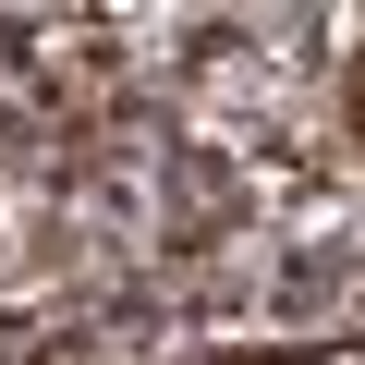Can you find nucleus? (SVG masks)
I'll use <instances>...</instances> for the list:
<instances>
[{"label": "nucleus", "mask_w": 365, "mask_h": 365, "mask_svg": "<svg viewBox=\"0 0 365 365\" xmlns=\"http://www.w3.org/2000/svg\"><path fill=\"white\" fill-rule=\"evenodd\" d=\"M329 365H365V353H329Z\"/></svg>", "instance_id": "nucleus-1"}]
</instances>
